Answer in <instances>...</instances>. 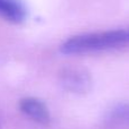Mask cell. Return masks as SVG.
<instances>
[{"label": "cell", "instance_id": "cell-5", "mask_svg": "<svg viewBox=\"0 0 129 129\" xmlns=\"http://www.w3.org/2000/svg\"><path fill=\"white\" fill-rule=\"evenodd\" d=\"M107 122L111 127L129 126V104H119L108 113Z\"/></svg>", "mask_w": 129, "mask_h": 129}, {"label": "cell", "instance_id": "cell-1", "mask_svg": "<svg viewBox=\"0 0 129 129\" xmlns=\"http://www.w3.org/2000/svg\"><path fill=\"white\" fill-rule=\"evenodd\" d=\"M129 43L128 29H110L75 35L60 45V52L67 56L105 51Z\"/></svg>", "mask_w": 129, "mask_h": 129}, {"label": "cell", "instance_id": "cell-4", "mask_svg": "<svg viewBox=\"0 0 129 129\" xmlns=\"http://www.w3.org/2000/svg\"><path fill=\"white\" fill-rule=\"evenodd\" d=\"M28 10L23 0H0V17L13 24H23Z\"/></svg>", "mask_w": 129, "mask_h": 129}, {"label": "cell", "instance_id": "cell-6", "mask_svg": "<svg viewBox=\"0 0 129 129\" xmlns=\"http://www.w3.org/2000/svg\"><path fill=\"white\" fill-rule=\"evenodd\" d=\"M0 128H1V126H0Z\"/></svg>", "mask_w": 129, "mask_h": 129}, {"label": "cell", "instance_id": "cell-2", "mask_svg": "<svg viewBox=\"0 0 129 129\" xmlns=\"http://www.w3.org/2000/svg\"><path fill=\"white\" fill-rule=\"evenodd\" d=\"M59 83L66 92L84 95L92 89L93 79L91 74L83 68H66L59 75Z\"/></svg>", "mask_w": 129, "mask_h": 129}, {"label": "cell", "instance_id": "cell-3", "mask_svg": "<svg viewBox=\"0 0 129 129\" xmlns=\"http://www.w3.org/2000/svg\"><path fill=\"white\" fill-rule=\"evenodd\" d=\"M19 110L31 120L40 125H49L51 121V113L44 101L38 98L28 96L19 101Z\"/></svg>", "mask_w": 129, "mask_h": 129}]
</instances>
